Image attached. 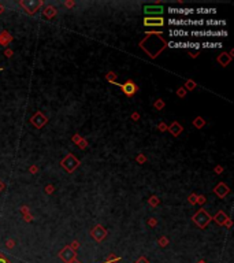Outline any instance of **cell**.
I'll return each instance as SVG.
<instances>
[{
  "label": "cell",
  "instance_id": "12",
  "mask_svg": "<svg viewBox=\"0 0 234 263\" xmlns=\"http://www.w3.org/2000/svg\"><path fill=\"white\" fill-rule=\"evenodd\" d=\"M170 34L174 36V37H175V36L181 37V36H188V32H183V30H171Z\"/></svg>",
  "mask_w": 234,
  "mask_h": 263
},
{
  "label": "cell",
  "instance_id": "14",
  "mask_svg": "<svg viewBox=\"0 0 234 263\" xmlns=\"http://www.w3.org/2000/svg\"><path fill=\"white\" fill-rule=\"evenodd\" d=\"M220 43H204L203 47H220Z\"/></svg>",
  "mask_w": 234,
  "mask_h": 263
},
{
  "label": "cell",
  "instance_id": "3",
  "mask_svg": "<svg viewBox=\"0 0 234 263\" xmlns=\"http://www.w3.org/2000/svg\"><path fill=\"white\" fill-rule=\"evenodd\" d=\"M78 165H80V162H78L73 155H68L67 158L63 159V162H62V166H63V167H64L67 171H73Z\"/></svg>",
  "mask_w": 234,
  "mask_h": 263
},
{
  "label": "cell",
  "instance_id": "8",
  "mask_svg": "<svg viewBox=\"0 0 234 263\" xmlns=\"http://www.w3.org/2000/svg\"><path fill=\"white\" fill-rule=\"evenodd\" d=\"M92 236H93L97 241H100V240H103V238L105 237V230L101 228V226H97V228L92 232Z\"/></svg>",
  "mask_w": 234,
  "mask_h": 263
},
{
  "label": "cell",
  "instance_id": "10",
  "mask_svg": "<svg viewBox=\"0 0 234 263\" xmlns=\"http://www.w3.org/2000/svg\"><path fill=\"white\" fill-rule=\"evenodd\" d=\"M227 192H229V188H227L225 184H219L218 188L215 189V193L218 195V196H220V197H223V196H225Z\"/></svg>",
  "mask_w": 234,
  "mask_h": 263
},
{
  "label": "cell",
  "instance_id": "1",
  "mask_svg": "<svg viewBox=\"0 0 234 263\" xmlns=\"http://www.w3.org/2000/svg\"><path fill=\"white\" fill-rule=\"evenodd\" d=\"M115 85H118L119 86V88H122V91H123V93L126 96H133L134 93L137 92V85L134 84L133 81H131V79H129V81H126L125 82V84H117V82H115Z\"/></svg>",
  "mask_w": 234,
  "mask_h": 263
},
{
  "label": "cell",
  "instance_id": "4",
  "mask_svg": "<svg viewBox=\"0 0 234 263\" xmlns=\"http://www.w3.org/2000/svg\"><path fill=\"white\" fill-rule=\"evenodd\" d=\"M21 4L24 6V7L28 10V11L30 12V14H33V12H34L36 10H37V8L42 4V3H41V2H28V3H26V2H22Z\"/></svg>",
  "mask_w": 234,
  "mask_h": 263
},
{
  "label": "cell",
  "instance_id": "5",
  "mask_svg": "<svg viewBox=\"0 0 234 263\" xmlns=\"http://www.w3.org/2000/svg\"><path fill=\"white\" fill-rule=\"evenodd\" d=\"M32 122H33V125L36 126V128H41V126H44L45 125V122H47V118H45L42 114H36L32 118Z\"/></svg>",
  "mask_w": 234,
  "mask_h": 263
},
{
  "label": "cell",
  "instance_id": "7",
  "mask_svg": "<svg viewBox=\"0 0 234 263\" xmlns=\"http://www.w3.org/2000/svg\"><path fill=\"white\" fill-rule=\"evenodd\" d=\"M147 26H163V19L159 18V16H155V18H145L144 21Z\"/></svg>",
  "mask_w": 234,
  "mask_h": 263
},
{
  "label": "cell",
  "instance_id": "15",
  "mask_svg": "<svg viewBox=\"0 0 234 263\" xmlns=\"http://www.w3.org/2000/svg\"><path fill=\"white\" fill-rule=\"evenodd\" d=\"M207 23H208V25H214V21H208ZM215 25H223V21H218V22H215Z\"/></svg>",
  "mask_w": 234,
  "mask_h": 263
},
{
  "label": "cell",
  "instance_id": "16",
  "mask_svg": "<svg viewBox=\"0 0 234 263\" xmlns=\"http://www.w3.org/2000/svg\"><path fill=\"white\" fill-rule=\"evenodd\" d=\"M0 263H7V262H6V261H4V259H3V258H0Z\"/></svg>",
  "mask_w": 234,
  "mask_h": 263
},
{
  "label": "cell",
  "instance_id": "11",
  "mask_svg": "<svg viewBox=\"0 0 234 263\" xmlns=\"http://www.w3.org/2000/svg\"><path fill=\"white\" fill-rule=\"evenodd\" d=\"M170 132L173 133L174 136H178L181 132H182V126L178 124V122H174V124L170 126Z\"/></svg>",
  "mask_w": 234,
  "mask_h": 263
},
{
  "label": "cell",
  "instance_id": "17",
  "mask_svg": "<svg viewBox=\"0 0 234 263\" xmlns=\"http://www.w3.org/2000/svg\"><path fill=\"white\" fill-rule=\"evenodd\" d=\"M2 188H3V184H2V182H0V191H2Z\"/></svg>",
  "mask_w": 234,
  "mask_h": 263
},
{
  "label": "cell",
  "instance_id": "6",
  "mask_svg": "<svg viewBox=\"0 0 234 263\" xmlns=\"http://www.w3.org/2000/svg\"><path fill=\"white\" fill-rule=\"evenodd\" d=\"M145 14H155V15H161L163 14V7L160 6H147L144 8Z\"/></svg>",
  "mask_w": 234,
  "mask_h": 263
},
{
  "label": "cell",
  "instance_id": "2",
  "mask_svg": "<svg viewBox=\"0 0 234 263\" xmlns=\"http://www.w3.org/2000/svg\"><path fill=\"white\" fill-rule=\"evenodd\" d=\"M193 219H194V222L200 226V228H204V226H207V224L211 221V217L207 214L205 211H203V210H201V211H199L196 215H194Z\"/></svg>",
  "mask_w": 234,
  "mask_h": 263
},
{
  "label": "cell",
  "instance_id": "18",
  "mask_svg": "<svg viewBox=\"0 0 234 263\" xmlns=\"http://www.w3.org/2000/svg\"><path fill=\"white\" fill-rule=\"evenodd\" d=\"M2 11H3V7H0V12H2Z\"/></svg>",
  "mask_w": 234,
  "mask_h": 263
},
{
  "label": "cell",
  "instance_id": "9",
  "mask_svg": "<svg viewBox=\"0 0 234 263\" xmlns=\"http://www.w3.org/2000/svg\"><path fill=\"white\" fill-rule=\"evenodd\" d=\"M192 34L194 36H226V32L220 30V32H193Z\"/></svg>",
  "mask_w": 234,
  "mask_h": 263
},
{
  "label": "cell",
  "instance_id": "13",
  "mask_svg": "<svg viewBox=\"0 0 234 263\" xmlns=\"http://www.w3.org/2000/svg\"><path fill=\"white\" fill-rule=\"evenodd\" d=\"M45 15H47V16L55 15V8L54 7H47V8H45Z\"/></svg>",
  "mask_w": 234,
  "mask_h": 263
}]
</instances>
